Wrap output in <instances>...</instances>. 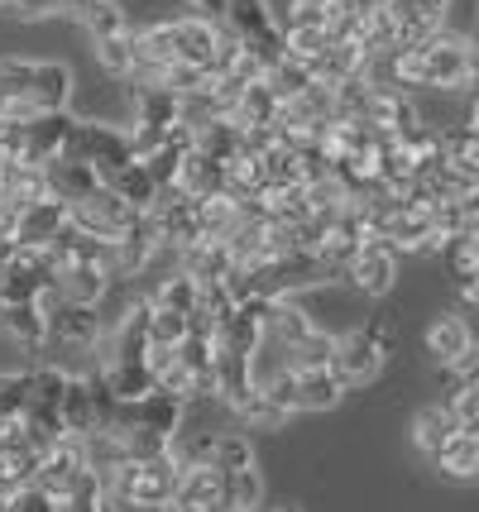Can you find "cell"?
Listing matches in <instances>:
<instances>
[{"label": "cell", "mask_w": 479, "mask_h": 512, "mask_svg": "<svg viewBox=\"0 0 479 512\" xmlns=\"http://www.w3.org/2000/svg\"><path fill=\"white\" fill-rule=\"evenodd\" d=\"M0 91L15 96L29 115L68 111L72 67L68 63H29V58H0Z\"/></svg>", "instance_id": "6da1fadb"}, {"label": "cell", "mask_w": 479, "mask_h": 512, "mask_svg": "<svg viewBox=\"0 0 479 512\" xmlns=\"http://www.w3.org/2000/svg\"><path fill=\"white\" fill-rule=\"evenodd\" d=\"M58 158H77V163L96 168L101 178L111 182L115 173L130 168L139 154H135L130 130H115V125H101V120H68V134H63Z\"/></svg>", "instance_id": "7a4b0ae2"}, {"label": "cell", "mask_w": 479, "mask_h": 512, "mask_svg": "<svg viewBox=\"0 0 479 512\" xmlns=\"http://www.w3.org/2000/svg\"><path fill=\"white\" fill-rule=\"evenodd\" d=\"M388 355H393V331H388V321H365V326H355V331L336 335V359H331V369H336L350 388H360V383H374L384 374Z\"/></svg>", "instance_id": "3957f363"}, {"label": "cell", "mask_w": 479, "mask_h": 512, "mask_svg": "<svg viewBox=\"0 0 479 512\" xmlns=\"http://www.w3.org/2000/svg\"><path fill=\"white\" fill-rule=\"evenodd\" d=\"M178 479L183 465L173 455H154V460H120L115 469L101 474V484L111 493H125L135 503H173L178 498Z\"/></svg>", "instance_id": "277c9868"}, {"label": "cell", "mask_w": 479, "mask_h": 512, "mask_svg": "<svg viewBox=\"0 0 479 512\" xmlns=\"http://www.w3.org/2000/svg\"><path fill=\"white\" fill-rule=\"evenodd\" d=\"M53 283H58V268L48 259V249H24L10 240L5 259H0V297L5 302H39Z\"/></svg>", "instance_id": "5b68a950"}, {"label": "cell", "mask_w": 479, "mask_h": 512, "mask_svg": "<svg viewBox=\"0 0 479 512\" xmlns=\"http://www.w3.org/2000/svg\"><path fill=\"white\" fill-rule=\"evenodd\" d=\"M135 221H139V211H130L111 187H101V192L87 197V201H72V230L92 235V240H101V245H115Z\"/></svg>", "instance_id": "8992f818"}, {"label": "cell", "mask_w": 479, "mask_h": 512, "mask_svg": "<svg viewBox=\"0 0 479 512\" xmlns=\"http://www.w3.org/2000/svg\"><path fill=\"white\" fill-rule=\"evenodd\" d=\"M341 278L360 292V297H384V292H393V283H398V249L388 245V240H365V245L350 254V264H345Z\"/></svg>", "instance_id": "52a82bcc"}, {"label": "cell", "mask_w": 479, "mask_h": 512, "mask_svg": "<svg viewBox=\"0 0 479 512\" xmlns=\"http://www.w3.org/2000/svg\"><path fill=\"white\" fill-rule=\"evenodd\" d=\"M101 335H106L101 307H87V302L48 307V345H58V350H96Z\"/></svg>", "instance_id": "ba28073f"}, {"label": "cell", "mask_w": 479, "mask_h": 512, "mask_svg": "<svg viewBox=\"0 0 479 512\" xmlns=\"http://www.w3.org/2000/svg\"><path fill=\"white\" fill-rule=\"evenodd\" d=\"M68 221H72V201H63V197H39V201H29L20 216H15V225H10V240L15 245H24V249H48L63 230H68Z\"/></svg>", "instance_id": "9c48e42d"}, {"label": "cell", "mask_w": 479, "mask_h": 512, "mask_svg": "<svg viewBox=\"0 0 479 512\" xmlns=\"http://www.w3.org/2000/svg\"><path fill=\"white\" fill-rule=\"evenodd\" d=\"M369 63H374V53H369L355 34H341V39H331V48L312 63V77H317L321 87H341V82H350V77L369 72Z\"/></svg>", "instance_id": "30bf717a"}, {"label": "cell", "mask_w": 479, "mask_h": 512, "mask_svg": "<svg viewBox=\"0 0 479 512\" xmlns=\"http://www.w3.org/2000/svg\"><path fill=\"white\" fill-rule=\"evenodd\" d=\"M58 292H63V302H87V307H101V302L115 292V278H111V268L106 264L87 259V264L58 268Z\"/></svg>", "instance_id": "8fae6325"}, {"label": "cell", "mask_w": 479, "mask_h": 512, "mask_svg": "<svg viewBox=\"0 0 479 512\" xmlns=\"http://www.w3.org/2000/svg\"><path fill=\"white\" fill-rule=\"evenodd\" d=\"M0 335L24 345V350H44L48 345V307L44 302H5Z\"/></svg>", "instance_id": "7c38bea8"}, {"label": "cell", "mask_w": 479, "mask_h": 512, "mask_svg": "<svg viewBox=\"0 0 479 512\" xmlns=\"http://www.w3.org/2000/svg\"><path fill=\"white\" fill-rule=\"evenodd\" d=\"M345 393H350V383H345L331 364L297 369V412H331Z\"/></svg>", "instance_id": "4fadbf2b"}, {"label": "cell", "mask_w": 479, "mask_h": 512, "mask_svg": "<svg viewBox=\"0 0 479 512\" xmlns=\"http://www.w3.org/2000/svg\"><path fill=\"white\" fill-rule=\"evenodd\" d=\"M278 115H283V101H278V91L264 82V77H254L245 87L235 91V101H230V120L235 125H278Z\"/></svg>", "instance_id": "5bb4252c"}, {"label": "cell", "mask_w": 479, "mask_h": 512, "mask_svg": "<svg viewBox=\"0 0 479 512\" xmlns=\"http://www.w3.org/2000/svg\"><path fill=\"white\" fill-rule=\"evenodd\" d=\"M63 431L87 441L101 431V412H96V393H92V379L87 374H72L68 379V393H63Z\"/></svg>", "instance_id": "9a60e30c"}, {"label": "cell", "mask_w": 479, "mask_h": 512, "mask_svg": "<svg viewBox=\"0 0 479 512\" xmlns=\"http://www.w3.org/2000/svg\"><path fill=\"white\" fill-rule=\"evenodd\" d=\"M106 187H111V192L125 201L130 211H139V216H149V211H154V206L163 201V182L154 178L149 168H144V158H135L130 168H120V173H115Z\"/></svg>", "instance_id": "2e32d148"}, {"label": "cell", "mask_w": 479, "mask_h": 512, "mask_svg": "<svg viewBox=\"0 0 479 512\" xmlns=\"http://www.w3.org/2000/svg\"><path fill=\"white\" fill-rule=\"evenodd\" d=\"M44 173H48V192L63 201H87L106 187V178L96 168H87V163H77V158H53Z\"/></svg>", "instance_id": "e0dca14e"}, {"label": "cell", "mask_w": 479, "mask_h": 512, "mask_svg": "<svg viewBox=\"0 0 479 512\" xmlns=\"http://www.w3.org/2000/svg\"><path fill=\"white\" fill-rule=\"evenodd\" d=\"M317 331V321H312V312L302 307V297H274V312H269V340L274 345H283L288 355H293L297 345L307 340V335Z\"/></svg>", "instance_id": "ac0fdd59"}, {"label": "cell", "mask_w": 479, "mask_h": 512, "mask_svg": "<svg viewBox=\"0 0 479 512\" xmlns=\"http://www.w3.org/2000/svg\"><path fill=\"white\" fill-rule=\"evenodd\" d=\"M149 302H154V307H168V312L192 316L197 307H202V278H197V273H187L183 264H173L159 283H154Z\"/></svg>", "instance_id": "d6986e66"}, {"label": "cell", "mask_w": 479, "mask_h": 512, "mask_svg": "<svg viewBox=\"0 0 479 512\" xmlns=\"http://www.w3.org/2000/svg\"><path fill=\"white\" fill-rule=\"evenodd\" d=\"M39 465H44V450L34 441H0V493H15L24 484H34Z\"/></svg>", "instance_id": "ffe728a7"}, {"label": "cell", "mask_w": 479, "mask_h": 512, "mask_svg": "<svg viewBox=\"0 0 479 512\" xmlns=\"http://www.w3.org/2000/svg\"><path fill=\"white\" fill-rule=\"evenodd\" d=\"M96 374H101V383L111 388L115 402H139V398H149V393L159 388V379H154L149 364H120V359H106Z\"/></svg>", "instance_id": "44dd1931"}, {"label": "cell", "mask_w": 479, "mask_h": 512, "mask_svg": "<svg viewBox=\"0 0 479 512\" xmlns=\"http://www.w3.org/2000/svg\"><path fill=\"white\" fill-rule=\"evenodd\" d=\"M63 15H72L92 39H106V34H125V29H130L120 0H63Z\"/></svg>", "instance_id": "7402d4cb"}, {"label": "cell", "mask_w": 479, "mask_h": 512, "mask_svg": "<svg viewBox=\"0 0 479 512\" xmlns=\"http://www.w3.org/2000/svg\"><path fill=\"white\" fill-rule=\"evenodd\" d=\"M432 460L446 479H475L479 474V441L465 431V426H456V431L446 436V446L436 450Z\"/></svg>", "instance_id": "603a6c76"}, {"label": "cell", "mask_w": 479, "mask_h": 512, "mask_svg": "<svg viewBox=\"0 0 479 512\" xmlns=\"http://www.w3.org/2000/svg\"><path fill=\"white\" fill-rule=\"evenodd\" d=\"M92 53L101 72H111V77H139V48H135V29H125V34H106V39H92Z\"/></svg>", "instance_id": "cb8c5ba5"}, {"label": "cell", "mask_w": 479, "mask_h": 512, "mask_svg": "<svg viewBox=\"0 0 479 512\" xmlns=\"http://www.w3.org/2000/svg\"><path fill=\"white\" fill-rule=\"evenodd\" d=\"M221 493H226V474L211 465V460H202V465L183 469V479H178V498H173V503H197V508H211Z\"/></svg>", "instance_id": "d4e9b609"}, {"label": "cell", "mask_w": 479, "mask_h": 512, "mask_svg": "<svg viewBox=\"0 0 479 512\" xmlns=\"http://www.w3.org/2000/svg\"><path fill=\"white\" fill-rule=\"evenodd\" d=\"M456 417H451V407L446 402H436V407H422L417 417H412V446L422 450V455H436V450L446 446V436L456 431Z\"/></svg>", "instance_id": "484cf974"}, {"label": "cell", "mask_w": 479, "mask_h": 512, "mask_svg": "<svg viewBox=\"0 0 479 512\" xmlns=\"http://www.w3.org/2000/svg\"><path fill=\"white\" fill-rule=\"evenodd\" d=\"M475 345V335L465 326V316H436L432 331H427V350H432L441 364H451L456 355H465Z\"/></svg>", "instance_id": "4316f807"}, {"label": "cell", "mask_w": 479, "mask_h": 512, "mask_svg": "<svg viewBox=\"0 0 479 512\" xmlns=\"http://www.w3.org/2000/svg\"><path fill=\"white\" fill-rule=\"evenodd\" d=\"M264 82H269V87L278 91V101L288 106V101H297L302 91L317 82V77H312V67H307V63H297V58H288V53H283L278 63L264 67Z\"/></svg>", "instance_id": "83f0119b"}, {"label": "cell", "mask_w": 479, "mask_h": 512, "mask_svg": "<svg viewBox=\"0 0 479 512\" xmlns=\"http://www.w3.org/2000/svg\"><path fill=\"white\" fill-rule=\"evenodd\" d=\"M235 417H240V426H245V431H283L293 412H288V407H278L269 393H259V388H254L250 398L235 407Z\"/></svg>", "instance_id": "f1b7e54d"}, {"label": "cell", "mask_w": 479, "mask_h": 512, "mask_svg": "<svg viewBox=\"0 0 479 512\" xmlns=\"http://www.w3.org/2000/svg\"><path fill=\"white\" fill-rule=\"evenodd\" d=\"M211 465L221 469V474H235V469L259 465V460H254V441L245 436V431H226V436L216 441V450H211Z\"/></svg>", "instance_id": "f546056e"}, {"label": "cell", "mask_w": 479, "mask_h": 512, "mask_svg": "<svg viewBox=\"0 0 479 512\" xmlns=\"http://www.w3.org/2000/svg\"><path fill=\"white\" fill-rule=\"evenodd\" d=\"M226 498L235 503V508H245V512L259 508V498H264V474H259V465L226 474Z\"/></svg>", "instance_id": "4dcf8cb0"}, {"label": "cell", "mask_w": 479, "mask_h": 512, "mask_svg": "<svg viewBox=\"0 0 479 512\" xmlns=\"http://www.w3.org/2000/svg\"><path fill=\"white\" fill-rule=\"evenodd\" d=\"M187 331H192V316L168 312V307L149 312V345H183Z\"/></svg>", "instance_id": "1f68e13d"}, {"label": "cell", "mask_w": 479, "mask_h": 512, "mask_svg": "<svg viewBox=\"0 0 479 512\" xmlns=\"http://www.w3.org/2000/svg\"><path fill=\"white\" fill-rule=\"evenodd\" d=\"M288 359H293V369H317V364H331V359H336V335H331V331H312Z\"/></svg>", "instance_id": "d6a6232c"}, {"label": "cell", "mask_w": 479, "mask_h": 512, "mask_svg": "<svg viewBox=\"0 0 479 512\" xmlns=\"http://www.w3.org/2000/svg\"><path fill=\"white\" fill-rule=\"evenodd\" d=\"M441 383L456 393V388H479V345H470L465 355H456L441 369Z\"/></svg>", "instance_id": "836d02e7"}, {"label": "cell", "mask_w": 479, "mask_h": 512, "mask_svg": "<svg viewBox=\"0 0 479 512\" xmlns=\"http://www.w3.org/2000/svg\"><path fill=\"white\" fill-rule=\"evenodd\" d=\"M10 512H63V498L48 493L44 484H24L10 493Z\"/></svg>", "instance_id": "e575fe53"}, {"label": "cell", "mask_w": 479, "mask_h": 512, "mask_svg": "<svg viewBox=\"0 0 479 512\" xmlns=\"http://www.w3.org/2000/svg\"><path fill=\"white\" fill-rule=\"evenodd\" d=\"M24 379H29V369L0 374V417H24Z\"/></svg>", "instance_id": "d590c367"}, {"label": "cell", "mask_w": 479, "mask_h": 512, "mask_svg": "<svg viewBox=\"0 0 479 512\" xmlns=\"http://www.w3.org/2000/svg\"><path fill=\"white\" fill-rule=\"evenodd\" d=\"M446 407H451V417H456L460 426H470L479 417V388H456V393L446 398Z\"/></svg>", "instance_id": "8d00e7d4"}, {"label": "cell", "mask_w": 479, "mask_h": 512, "mask_svg": "<svg viewBox=\"0 0 479 512\" xmlns=\"http://www.w3.org/2000/svg\"><path fill=\"white\" fill-rule=\"evenodd\" d=\"M187 15H197V20H206V24H226L230 0H187Z\"/></svg>", "instance_id": "74e56055"}, {"label": "cell", "mask_w": 479, "mask_h": 512, "mask_svg": "<svg viewBox=\"0 0 479 512\" xmlns=\"http://www.w3.org/2000/svg\"><path fill=\"white\" fill-rule=\"evenodd\" d=\"M412 10H422V15H432V20L446 24V10H451V0H408Z\"/></svg>", "instance_id": "f35d334b"}, {"label": "cell", "mask_w": 479, "mask_h": 512, "mask_svg": "<svg viewBox=\"0 0 479 512\" xmlns=\"http://www.w3.org/2000/svg\"><path fill=\"white\" fill-rule=\"evenodd\" d=\"M465 125H470V130L479 134V101H475V106H470V120H465Z\"/></svg>", "instance_id": "ab89813d"}, {"label": "cell", "mask_w": 479, "mask_h": 512, "mask_svg": "<svg viewBox=\"0 0 479 512\" xmlns=\"http://www.w3.org/2000/svg\"><path fill=\"white\" fill-rule=\"evenodd\" d=\"M274 512H302V508H297V503H278Z\"/></svg>", "instance_id": "60d3db41"}, {"label": "cell", "mask_w": 479, "mask_h": 512, "mask_svg": "<svg viewBox=\"0 0 479 512\" xmlns=\"http://www.w3.org/2000/svg\"><path fill=\"white\" fill-rule=\"evenodd\" d=\"M465 431H470V436H475V441H479V417H475V422H470V426H465Z\"/></svg>", "instance_id": "b9f144b4"}, {"label": "cell", "mask_w": 479, "mask_h": 512, "mask_svg": "<svg viewBox=\"0 0 479 512\" xmlns=\"http://www.w3.org/2000/svg\"><path fill=\"white\" fill-rule=\"evenodd\" d=\"M379 5H403V0H379Z\"/></svg>", "instance_id": "7bdbcfd3"}, {"label": "cell", "mask_w": 479, "mask_h": 512, "mask_svg": "<svg viewBox=\"0 0 479 512\" xmlns=\"http://www.w3.org/2000/svg\"><path fill=\"white\" fill-rule=\"evenodd\" d=\"M475 44H479V39H475Z\"/></svg>", "instance_id": "ee69618b"}]
</instances>
